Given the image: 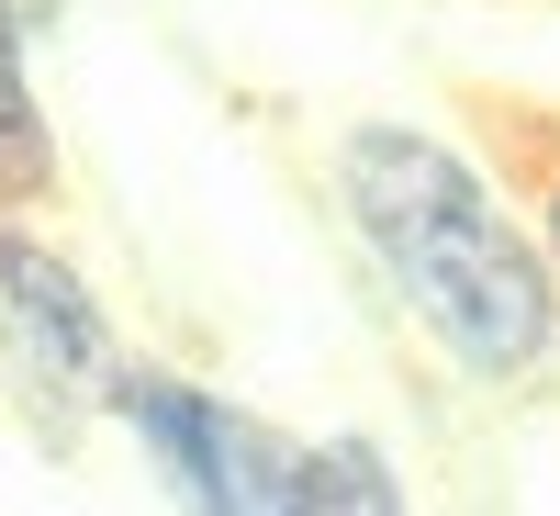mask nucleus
I'll return each mask as SVG.
<instances>
[{"label":"nucleus","mask_w":560,"mask_h":516,"mask_svg":"<svg viewBox=\"0 0 560 516\" xmlns=\"http://www.w3.org/2000/svg\"><path fill=\"white\" fill-rule=\"evenodd\" d=\"M337 192H348L359 248L404 280L415 325H427L471 382H527V370L560 348L549 259L493 214L482 169L459 147H438V135H415V124H348Z\"/></svg>","instance_id":"obj_1"},{"label":"nucleus","mask_w":560,"mask_h":516,"mask_svg":"<svg viewBox=\"0 0 560 516\" xmlns=\"http://www.w3.org/2000/svg\"><path fill=\"white\" fill-rule=\"evenodd\" d=\"M102 404L158 449V472H168L179 505H213V516H292L303 449H292V438H269L258 415H236L224 393L168 382V370H124V359H113Z\"/></svg>","instance_id":"obj_2"},{"label":"nucleus","mask_w":560,"mask_h":516,"mask_svg":"<svg viewBox=\"0 0 560 516\" xmlns=\"http://www.w3.org/2000/svg\"><path fill=\"white\" fill-rule=\"evenodd\" d=\"M0 337H12L23 382H45V393H102L113 359H124L102 293L45 237H23V214H0Z\"/></svg>","instance_id":"obj_3"},{"label":"nucleus","mask_w":560,"mask_h":516,"mask_svg":"<svg viewBox=\"0 0 560 516\" xmlns=\"http://www.w3.org/2000/svg\"><path fill=\"white\" fill-rule=\"evenodd\" d=\"M404 483L370 438H337V449H303V483H292V516H393Z\"/></svg>","instance_id":"obj_4"},{"label":"nucleus","mask_w":560,"mask_h":516,"mask_svg":"<svg viewBox=\"0 0 560 516\" xmlns=\"http://www.w3.org/2000/svg\"><path fill=\"white\" fill-rule=\"evenodd\" d=\"M45 102H34V68H23V0H0V135L12 124H34Z\"/></svg>","instance_id":"obj_5"},{"label":"nucleus","mask_w":560,"mask_h":516,"mask_svg":"<svg viewBox=\"0 0 560 516\" xmlns=\"http://www.w3.org/2000/svg\"><path fill=\"white\" fill-rule=\"evenodd\" d=\"M549 259H560V180H549Z\"/></svg>","instance_id":"obj_6"}]
</instances>
